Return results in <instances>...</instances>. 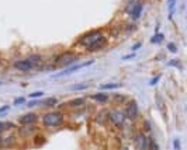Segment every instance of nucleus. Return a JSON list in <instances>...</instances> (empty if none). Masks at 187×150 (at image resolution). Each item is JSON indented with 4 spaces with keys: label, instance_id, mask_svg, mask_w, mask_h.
Listing matches in <instances>:
<instances>
[{
    "label": "nucleus",
    "instance_id": "nucleus-9",
    "mask_svg": "<svg viewBox=\"0 0 187 150\" xmlns=\"http://www.w3.org/2000/svg\"><path fill=\"white\" fill-rule=\"evenodd\" d=\"M37 121V115L35 114H25V115H23V117L18 119V122L21 123V125H30V123H34Z\"/></svg>",
    "mask_w": 187,
    "mask_h": 150
},
{
    "label": "nucleus",
    "instance_id": "nucleus-14",
    "mask_svg": "<svg viewBox=\"0 0 187 150\" xmlns=\"http://www.w3.org/2000/svg\"><path fill=\"white\" fill-rule=\"evenodd\" d=\"M58 103V100L56 98H53V97H51V98H48V100H45V101H42V105L44 107H52V105H55V104Z\"/></svg>",
    "mask_w": 187,
    "mask_h": 150
},
{
    "label": "nucleus",
    "instance_id": "nucleus-19",
    "mask_svg": "<svg viewBox=\"0 0 187 150\" xmlns=\"http://www.w3.org/2000/svg\"><path fill=\"white\" fill-rule=\"evenodd\" d=\"M163 35H162V34H156V35H155L154 38H152V39H150V42L152 43H158V42H160V41L163 39Z\"/></svg>",
    "mask_w": 187,
    "mask_h": 150
},
{
    "label": "nucleus",
    "instance_id": "nucleus-28",
    "mask_svg": "<svg viewBox=\"0 0 187 150\" xmlns=\"http://www.w3.org/2000/svg\"><path fill=\"white\" fill-rule=\"evenodd\" d=\"M169 65H172V66H177V67H181L179 62H169Z\"/></svg>",
    "mask_w": 187,
    "mask_h": 150
},
{
    "label": "nucleus",
    "instance_id": "nucleus-2",
    "mask_svg": "<svg viewBox=\"0 0 187 150\" xmlns=\"http://www.w3.org/2000/svg\"><path fill=\"white\" fill-rule=\"evenodd\" d=\"M41 62H42V56H40V55H31L27 59L14 62V67L18 69L20 72H30V70L35 69L38 65H41Z\"/></svg>",
    "mask_w": 187,
    "mask_h": 150
},
{
    "label": "nucleus",
    "instance_id": "nucleus-23",
    "mask_svg": "<svg viewBox=\"0 0 187 150\" xmlns=\"http://www.w3.org/2000/svg\"><path fill=\"white\" fill-rule=\"evenodd\" d=\"M24 101H25V100H24L23 97H20V98H16V100H14V105H18V104H23Z\"/></svg>",
    "mask_w": 187,
    "mask_h": 150
},
{
    "label": "nucleus",
    "instance_id": "nucleus-5",
    "mask_svg": "<svg viewBox=\"0 0 187 150\" xmlns=\"http://www.w3.org/2000/svg\"><path fill=\"white\" fill-rule=\"evenodd\" d=\"M92 63H93V60H87V62H83V63H80V65H75V66L69 67V69L64 70V72H60V73L53 74V77H62V76H66V74H70V73H73V72H77V70L83 69V67H86V66H90Z\"/></svg>",
    "mask_w": 187,
    "mask_h": 150
},
{
    "label": "nucleus",
    "instance_id": "nucleus-27",
    "mask_svg": "<svg viewBox=\"0 0 187 150\" xmlns=\"http://www.w3.org/2000/svg\"><path fill=\"white\" fill-rule=\"evenodd\" d=\"M9 108H10L9 105H4V107H2V108H0V114L4 112V111H9Z\"/></svg>",
    "mask_w": 187,
    "mask_h": 150
},
{
    "label": "nucleus",
    "instance_id": "nucleus-25",
    "mask_svg": "<svg viewBox=\"0 0 187 150\" xmlns=\"http://www.w3.org/2000/svg\"><path fill=\"white\" fill-rule=\"evenodd\" d=\"M173 144H174V149H177V150H180V142H179V139H176L173 142Z\"/></svg>",
    "mask_w": 187,
    "mask_h": 150
},
{
    "label": "nucleus",
    "instance_id": "nucleus-7",
    "mask_svg": "<svg viewBox=\"0 0 187 150\" xmlns=\"http://www.w3.org/2000/svg\"><path fill=\"white\" fill-rule=\"evenodd\" d=\"M110 115H111L110 119L113 121V122L115 123L117 126H121V125L124 123V121H125V117H124V115L120 112V111H114V112H111Z\"/></svg>",
    "mask_w": 187,
    "mask_h": 150
},
{
    "label": "nucleus",
    "instance_id": "nucleus-26",
    "mask_svg": "<svg viewBox=\"0 0 187 150\" xmlns=\"http://www.w3.org/2000/svg\"><path fill=\"white\" fill-rule=\"evenodd\" d=\"M141 47H142V43H141V42H138V43H135V45H134V47L131 48V49H132V51H137L138 48H141Z\"/></svg>",
    "mask_w": 187,
    "mask_h": 150
},
{
    "label": "nucleus",
    "instance_id": "nucleus-29",
    "mask_svg": "<svg viewBox=\"0 0 187 150\" xmlns=\"http://www.w3.org/2000/svg\"><path fill=\"white\" fill-rule=\"evenodd\" d=\"M0 65H2V60H0Z\"/></svg>",
    "mask_w": 187,
    "mask_h": 150
},
{
    "label": "nucleus",
    "instance_id": "nucleus-18",
    "mask_svg": "<svg viewBox=\"0 0 187 150\" xmlns=\"http://www.w3.org/2000/svg\"><path fill=\"white\" fill-rule=\"evenodd\" d=\"M10 128H13V123H10V122H0V132H2V130H6V129H10Z\"/></svg>",
    "mask_w": 187,
    "mask_h": 150
},
{
    "label": "nucleus",
    "instance_id": "nucleus-1",
    "mask_svg": "<svg viewBox=\"0 0 187 150\" xmlns=\"http://www.w3.org/2000/svg\"><path fill=\"white\" fill-rule=\"evenodd\" d=\"M107 39L100 31H90L79 39V43L89 51H99L106 45Z\"/></svg>",
    "mask_w": 187,
    "mask_h": 150
},
{
    "label": "nucleus",
    "instance_id": "nucleus-17",
    "mask_svg": "<svg viewBox=\"0 0 187 150\" xmlns=\"http://www.w3.org/2000/svg\"><path fill=\"white\" fill-rule=\"evenodd\" d=\"M90 87V84L87 83H82V84H75V86L70 87V90H86V88H89Z\"/></svg>",
    "mask_w": 187,
    "mask_h": 150
},
{
    "label": "nucleus",
    "instance_id": "nucleus-12",
    "mask_svg": "<svg viewBox=\"0 0 187 150\" xmlns=\"http://www.w3.org/2000/svg\"><path fill=\"white\" fill-rule=\"evenodd\" d=\"M92 98L96 101H99V103H106V101H108V94H104V93H99V94H93L92 96Z\"/></svg>",
    "mask_w": 187,
    "mask_h": 150
},
{
    "label": "nucleus",
    "instance_id": "nucleus-13",
    "mask_svg": "<svg viewBox=\"0 0 187 150\" xmlns=\"http://www.w3.org/2000/svg\"><path fill=\"white\" fill-rule=\"evenodd\" d=\"M138 3H139V0H130V2H128V6L125 7V11H127V13H131Z\"/></svg>",
    "mask_w": 187,
    "mask_h": 150
},
{
    "label": "nucleus",
    "instance_id": "nucleus-22",
    "mask_svg": "<svg viewBox=\"0 0 187 150\" xmlns=\"http://www.w3.org/2000/svg\"><path fill=\"white\" fill-rule=\"evenodd\" d=\"M167 48H169V51H170V52H176V51H177V48H176V45H174V43H169V45H167Z\"/></svg>",
    "mask_w": 187,
    "mask_h": 150
},
{
    "label": "nucleus",
    "instance_id": "nucleus-21",
    "mask_svg": "<svg viewBox=\"0 0 187 150\" xmlns=\"http://www.w3.org/2000/svg\"><path fill=\"white\" fill-rule=\"evenodd\" d=\"M42 91H35V93L30 94V98H38V97H42Z\"/></svg>",
    "mask_w": 187,
    "mask_h": 150
},
{
    "label": "nucleus",
    "instance_id": "nucleus-11",
    "mask_svg": "<svg viewBox=\"0 0 187 150\" xmlns=\"http://www.w3.org/2000/svg\"><path fill=\"white\" fill-rule=\"evenodd\" d=\"M141 13H142V3H138L137 6H135V9H134L132 11H131V16H132L134 20H137V18H139Z\"/></svg>",
    "mask_w": 187,
    "mask_h": 150
},
{
    "label": "nucleus",
    "instance_id": "nucleus-15",
    "mask_svg": "<svg viewBox=\"0 0 187 150\" xmlns=\"http://www.w3.org/2000/svg\"><path fill=\"white\" fill-rule=\"evenodd\" d=\"M83 104H84V98H76V100L69 101L68 105H70V107H79V105H83Z\"/></svg>",
    "mask_w": 187,
    "mask_h": 150
},
{
    "label": "nucleus",
    "instance_id": "nucleus-8",
    "mask_svg": "<svg viewBox=\"0 0 187 150\" xmlns=\"http://www.w3.org/2000/svg\"><path fill=\"white\" fill-rule=\"evenodd\" d=\"M135 146L138 149H146L148 147V139L145 137L144 133H138L135 136Z\"/></svg>",
    "mask_w": 187,
    "mask_h": 150
},
{
    "label": "nucleus",
    "instance_id": "nucleus-24",
    "mask_svg": "<svg viewBox=\"0 0 187 150\" xmlns=\"http://www.w3.org/2000/svg\"><path fill=\"white\" fill-rule=\"evenodd\" d=\"M160 80V76H156V77H154V79H152V80H150V84H152V86H154V84H156L158 81Z\"/></svg>",
    "mask_w": 187,
    "mask_h": 150
},
{
    "label": "nucleus",
    "instance_id": "nucleus-10",
    "mask_svg": "<svg viewBox=\"0 0 187 150\" xmlns=\"http://www.w3.org/2000/svg\"><path fill=\"white\" fill-rule=\"evenodd\" d=\"M34 130H35V128L31 126V123H30V125H25L24 128H20V135L23 137H27V136H30Z\"/></svg>",
    "mask_w": 187,
    "mask_h": 150
},
{
    "label": "nucleus",
    "instance_id": "nucleus-4",
    "mask_svg": "<svg viewBox=\"0 0 187 150\" xmlns=\"http://www.w3.org/2000/svg\"><path fill=\"white\" fill-rule=\"evenodd\" d=\"M76 62H77V55L72 54V52H65V54L59 55L55 59V65L59 67H66L72 63H76Z\"/></svg>",
    "mask_w": 187,
    "mask_h": 150
},
{
    "label": "nucleus",
    "instance_id": "nucleus-3",
    "mask_svg": "<svg viewBox=\"0 0 187 150\" xmlns=\"http://www.w3.org/2000/svg\"><path fill=\"white\" fill-rule=\"evenodd\" d=\"M64 122V115L58 111H53V112H48L44 115L42 118V123L44 126L47 128H55V126H59L60 123Z\"/></svg>",
    "mask_w": 187,
    "mask_h": 150
},
{
    "label": "nucleus",
    "instance_id": "nucleus-20",
    "mask_svg": "<svg viewBox=\"0 0 187 150\" xmlns=\"http://www.w3.org/2000/svg\"><path fill=\"white\" fill-rule=\"evenodd\" d=\"M174 2H176V0H169V2H167V7H169V13H170V16H169V18H172V14H173Z\"/></svg>",
    "mask_w": 187,
    "mask_h": 150
},
{
    "label": "nucleus",
    "instance_id": "nucleus-6",
    "mask_svg": "<svg viewBox=\"0 0 187 150\" xmlns=\"http://www.w3.org/2000/svg\"><path fill=\"white\" fill-rule=\"evenodd\" d=\"M138 114H139V110H138V104L135 103V101H131L130 104H128L127 107V118L131 121L137 119L138 118Z\"/></svg>",
    "mask_w": 187,
    "mask_h": 150
},
{
    "label": "nucleus",
    "instance_id": "nucleus-16",
    "mask_svg": "<svg viewBox=\"0 0 187 150\" xmlns=\"http://www.w3.org/2000/svg\"><path fill=\"white\" fill-rule=\"evenodd\" d=\"M118 87H121L120 83H108V84H103L101 88L103 90H113V88H118Z\"/></svg>",
    "mask_w": 187,
    "mask_h": 150
}]
</instances>
